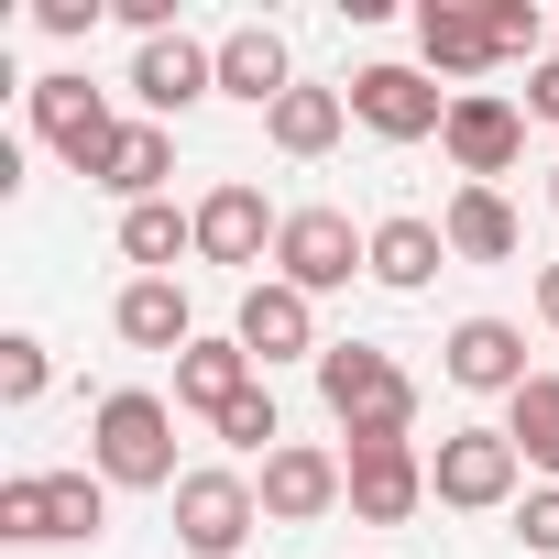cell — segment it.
<instances>
[{
    "label": "cell",
    "mask_w": 559,
    "mask_h": 559,
    "mask_svg": "<svg viewBox=\"0 0 559 559\" xmlns=\"http://www.w3.org/2000/svg\"><path fill=\"white\" fill-rule=\"evenodd\" d=\"M428 504V461H417V439H373V450H352V515L362 526H406Z\"/></svg>",
    "instance_id": "obj_12"
},
{
    "label": "cell",
    "mask_w": 559,
    "mask_h": 559,
    "mask_svg": "<svg viewBox=\"0 0 559 559\" xmlns=\"http://www.w3.org/2000/svg\"><path fill=\"white\" fill-rule=\"evenodd\" d=\"M45 395V341H0V406H34Z\"/></svg>",
    "instance_id": "obj_27"
},
{
    "label": "cell",
    "mask_w": 559,
    "mask_h": 559,
    "mask_svg": "<svg viewBox=\"0 0 559 559\" xmlns=\"http://www.w3.org/2000/svg\"><path fill=\"white\" fill-rule=\"evenodd\" d=\"M110 330H121L132 352H198V319H187V286H176V274H132L121 308H110Z\"/></svg>",
    "instance_id": "obj_16"
},
{
    "label": "cell",
    "mask_w": 559,
    "mask_h": 559,
    "mask_svg": "<svg viewBox=\"0 0 559 559\" xmlns=\"http://www.w3.org/2000/svg\"><path fill=\"white\" fill-rule=\"evenodd\" d=\"M88 450H99V483H121V493H176L187 472H176V406L165 395H99V417H88Z\"/></svg>",
    "instance_id": "obj_1"
},
{
    "label": "cell",
    "mask_w": 559,
    "mask_h": 559,
    "mask_svg": "<svg viewBox=\"0 0 559 559\" xmlns=\"http://www.w3.org/2000/svg\"><path fill=\"white\" fill-rule=\"evenodd\" d=\"M219 88L230 99H252V110H274L297 88V67H286V34L274 23H241V34H219Z\"/></svg>",
    "instance_id": "obj_18"
},
{
    "label": "cell",
    "mask_w": 559,
    "mask_h": 559,
    "mask_svg": "<svg viewBox=\"0 0 559 559\" xmlns=\"http://www.w3.org/2000/svg\"><path fill=\"white\" fill-rule=\"evenodd\" d=\"M274 274H286L297 297H330V286H352V274H373V230H352L341 209H286Z\"/></svg>",
    "instance_id": "obj_5"
},
{
    "label": "cell",
    "mask_w": 559,
    "mask_h": 559,
    "mask_svg": "<svg viewBox=\"0 0 559 559\" xmlns=\"http://www.w3.org/2000/svg\"><path fill=\"white\" fill-rule=\"evenodd\" d=\"M493 45L504 56H537V0H493Z\"/></svg>",
    "instance_id": "obj_29"
},
{
    "label": "cell",
    "mask_w": 559,
    "mask_h": 559,
    "mask_svg": "<svg viewBox=\"0 0 559 559\" xmlns=\"http://www.w3.org/2000/svg\"><path fill=\"white\" fill-rule=\"evenodd\" d=\"M548 209H559V165H548Z\"/></svg>",
    "instance_id": "obj_33"
},
{
    "label": "cell",
    "mask_w": 559,
    "mask_h": 559,
    "mask_svg": "<svg viewBox=\"0 0 559 559\" xmlns=\"http://www.w3.org/2000/svg\"><path fill=\"white\" fill-rule=\"evenodd\" d=\"M439 143H450V165H461L472 187H493V176H504V165L526 154V110H515L504 88H461V99H450V132H439Z\"/></svg>",
    "instance_id": "obj_10"
},
{
    "label": "cell",
    "mask_w": 559,
    "mask_h": 559,
    "mask_svg": "<svg viewBox=\"0 0 559 559\" xmlns=\"http://www.w3.org/2000/svg\"><path fill=\"white\" fill-rule=\"evenodd\" d=\"M34 23H45V34H88V23H99V0H34Z\"/></svg>",
    "instance_id": "obj_31"
},
{
    "label": "cell",
    "mask_w": 559,
    "mask_h": 559,
    "mask_svg": "<svg viewBox=\"0 0 559 559\" xmlns=\"http://www.w3.org/2000/svg\"><path fill=\"white\" fill-rule=\"evenodd\" d=\"M121 252H132L143 274H165L176 252H198V209H165V198H143V209H121Z\"/></svg>",
    "instance_id": "obj_25"
},
{
    "label": "cell",
    "mask_w": 559,
    "mask_h": 559,
    "mask_svg": "<svg viewBox=\"0 0 559 559\" xmlns=\"http://www.w3.org/2000/svg\"><path fill=\"white\" fill-rule=\"evenodd\" d=\"M34 132H45V143H56V154H67L78 176H99V154L121 143L110 99H99L88 78H67V67H56V78H34Z\"/></svg>",
    "instance_id": "obj_9"
},
{
    "label": "cell",
    "mask_w": 559,
    "mask_h": 559,
    "mask_svg": "<svg viewBox=\"0 0 559 559\" xmlns=\"http://www.w3.org/2000/svg\"><path fill=\"white\" fill-rule=\"evenodd\" d=\"M341 121H352V88H286V99L263 110L274 154H330V143H341Z\"/></svg>",
    "instance_id": "obj_21"
},
{
    "label": "cell",
    "mask_w": 559,
    "mask_h": 559,
    "mask_svg": "<svg viewBox=\"0 0 559 559\" xmlns=\"http://www.w3.org/2000/svg\"><path fill=\"white\" fill-rule=\"evenodd\" d=\"M439 263H450V230H439V219H384V230H373V286L417 297Z\"/></svg>",
    "instance_id": "obj_22"
},
{
    "label": "cell",
    "mask_w": 559,
    "mask_h": 559,
    "mask_svg": "<svg viewBox=\"0 0 559 559\" xmlns=\"http://www.w3.org/2000/svg\"><path fill=\"white\" fill-rule=\"evenodd\" d=\"M537 308H548V319H559V263H548V274H537Z\"/></svg>",
    "instance_id": "obj_32"
},
{
    "label": "cell",
    "mask_w": 559,
    "mask_h": 559,
    "mask_svg": "<svg viewBox=\"0 0 559 559\" xmlns=\"http://www.w3.org/2000/svg\"><path fill=\"white\" fill-rule=\"evenodd\" d=\"M252 352L241 341H198V352H176V406H198V417H230L241 395H252Z\"/></svg>",
    "instance_id": "obj_19"
},
{
    "label": "cell",
    "mask_w": 559,
    "mask_h": 559,
    "mask_svg": "<svg viewBox=\"0 0 559 559\" xmlns=\"http://www.w3.org/2000/svg\"><path fill=\"white\" fill-rule=\"evenodd\" d=\"M352 121L384 132V143H428V132H450V88H428V67H362Z\"/></svg>",
    "instance_id": "obj_7"
},
{
    "label": "cell",
    "mask_w": 559,
    "mask_h": 559,
    "mask_svg": "<svg viewBox=\"0 0 559 559\" xmlns=\"http://www.w3.org/2000/svg\"><path fill=\"white\" fill-rule=\"evenodd\" d=\"M209 88H219V45L165 34V45H143V56H132V99H143V110H198Z\"/></svg>",
    "instance_id": "obj_15"
},
{
    "label": "cell",
    "mask_w": 559,
    "mask_h": 559,
    "mask_svg": "<svg viewBox=\"0 0 559 559\" xmlns=\"http://www.w3.org/2000/svg\"><path fill=\"white\" fill-rule=\"evenodd\" d=\"M263 241H286V219L263 209V187L230 176V187L198 198V252H209V263H263Z\"/></svg>",
    "instance_id": "obj_13"
},
{
    "label": "cell",
    "mask_w": 559,
    "mask_h": 559,
    "mask_svg": "<svg viewBox=\"0 0 559 559\" xmlns=\"http://www.w3.org/2000/svg\"><path fill=\"white\" fill-rule=\"evenodd\" d=\"M165 176H176V132H165V121H121V143L99 154V187L143 209V198H154Z\"/></svg>",
    "instance_id": "obj_20"
},
{
    "label": "cell",
    "mask_w": 559,
    "mask_h": 559,
    "mask_svg": "<svg viewBox=\"0 0 559 559\" xmlns=\"http://www.w3.org/2000/svg\"><path fill=\"white\" fill-rule=\"evenodd\" d=\"M319 395H330V417L352 428V450H373V439H406V428H417V384H406L373 341H330V352H319Z\"/></svg>",
    "instance_id": "obj_2"
},
{
    "label": "cell",
    "mask_w": 559,
    "mask_h": 559,
    "mask_svg": "<svg viewBox=\"0 0 559 559\" xmlns=\"http://www.w3.org/2000/svg\"><path fill=\"white\" fill-rule=\"evenodd\" d=\"M515 483H526V450L504 428H450L439 461H428V493L450 515H493V504H515Z\"/></svg>",
    "instance_id": "obj_4"
},
{
    "label": "cell",
    "mask_w": 559,
    "mask_h": 559,
    "mask_svg": "<svg viewBox=\"0 0 559 559\" xmlns=\"http://www.w3.org/2000/svg\"><path fill=\"white\" fill-rule=\"evenodd\" d=\"M417 56H428V78H483V67H504L493 12H461V0H417Z\"/></svg>",
    "instance_id": "obj_14"
},
{
    "label": "cell",
    "mask_w": 559,
    "mask_h": 559,
    "mask_svg": "<svg viewBox=\"0 0 559 559\" xmlns=\"http://www.w3.org/2000/svg\"><path fill=\"white\" fill-rule=\"evenodd\" d=\"M219 439H230V450H263V461H274V450H286V417H274V395L252 384V395H241V406L219 417Z\"/></svg>",
    "instance_id": "obj_26"
},
{
    "label": "cell",
    "mask_w": 559,
    "mask_h": 559,
    "mask_svg": "<svg viewBox=\"0 0 559 559\" xmlns=\"http://www.w3.org/2000/svg\"><path fill=\"white\" fill-rule=\"evenodd\" d=\"M263 526H319L330 504H352V461H330V450H308V439H286L263 461Z\"/></svg>",
    "instance_id": "obj_8"
},
{
    "label": "cell",
    "mask_w": 559,
    "mask_h": 559,
    "mask_svg": "<svg viewBox=\"0 0 559 559\" xmlns=\"http://www.w3.org/2000/svg\"><path fill=\"white\" fill-rule=\"evenodd\" d=\"M252 526H263V493H252L241 472H187V483H176V548H187V559H230Z\"/></svg>",
    "instance_id": "obj_6"
},
{
    "label": "cell",
    "mask_w": 559,
    "mask_h": 559,
    "mask_svg": "<svg viewBox=\"0 0 559 559\" xmlns=\"http://www.w3.org/2000/svg\"><path fill=\"white\" fill-rule=\"evenodd\" d=\"M504 439L526 450V472L559 483V373H526V384L504 395Z\"/></svg>",
    "instance_id": "obj_24"
},
{
    "label": "cell",
    "mask_w": 559,
    "mask_h": 559,
    "mask_svg": "<svg viewBox=\"0 0 559 559\" xmlns=\"http://www.w3.org/2000/svg\"><path fill=\"white\" fill-rule=\"evenodd\" d=\"M515 537H526V548H548V559H559V483H537V493H526V504H515Z\"/></svg>",
    "instance_id": "obj_28"
},
{
    "label": "cell",
    "mask_w": 559,
    "mask_h": 559,
    "mask_svg": "<svg viewBox=\"0 0 559 559\" xmlns=\"http://www.w3.org/2000/svg\"><path fill=\"white\" fill-rule=\"evenodd\" d=\"M526 121H559V56L526 67Z\"/></svg>",
    "instance_id": "obj_30"
},
{
    "label": "cell",
    "mask_w": 559,
    "mask_h": 559,
    "mask_svg": "<svg viewBox=\"0 0 559 559\" xmlns=\"http://www.w3.org/2000/svg\"><path fill=\"white\" fill-rule=\"evenodd\" d=\"M439 230H450V252H461V263H504V252L526 241V230H515V209H504L493 187H461V198L439 209Z\"/></svg>",
    "instance_id": "obj_23"
},
{
    "label": "cell",
    "mask_w": 559,
    "mask_h": 559,
    "mask_svg": "<svg viewBox=\"0 0 559 559\" xmlns=\"http://www.w3.org/2000/svg\"><path fill=\"white\" fill-rule=\"evenodd\" d=\"M230 341H241L252 362H297V352H319V308L286 286V274H263V286H241V319H230Z\"/></svg>",
    "instance_id": "obj_11"
},
{
    "label": "cell",
    "mask_w": 559,
    "mask_h": 559,
    "mask_svg": "<svg viewBox=\"0 0 559 559\" xmlns=\"http://www.w3.org/2000/svg\"><path fill=\"white\" fill-rule=\"evenodd\" d=\"M99 526H110V493L88 472H12V483H0V537H23V548L99 537Z\"/></svg>",
    "instance_id": "obj_3"
},
{
    "label": "cell",
    "mask_w": 559,
    "mask_h": 559,
    "mask_svg": "<svg viewBox=\"0 0 559 559\" xmlns=\"http://www.w3.org/2000/svg\"><path fill=\"white\" fill-rule=\"evenodd\" d=\"M450 384H461V395H515V384H526V341H515L504 319H461V330H450Z\"/></svg>",
    "instance_id": "obj_17"
}]
</instances>
